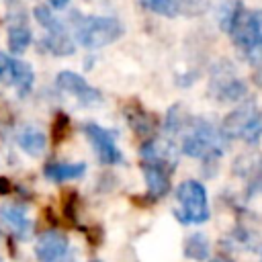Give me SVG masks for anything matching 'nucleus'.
Returning a JSON list of instances; mask_svg holds the SVG:
<instances>
[{
	"label": "nucleus",
	"instance_id": "22",
	"mask_svg": "<svg viewBox=\"0 0 262 262\" xmlns=\"http://www.w3.org/2000/svg\"><path fill=\"white\" fill-rule=\"evenodd\" d=\"M250 192H262V160L256 164V170L250 180Z\"/></svg>",
	"mask_w": 262,
	"mask_h": 262
},
{
	"label": "nucleus",
	"instance_id": "21",
	"mask_svg": "<svg viewBox=\"0 0 262 262\" xmlns=\"http://www.w3.org/2000/svg\"><path fill=\"white\" fill-rule=\"evenodd\" d=\"M68 127H70V117L66 113H57L53 123H51V139L55 143H59L68 135Z\"/></svg>",
	"mask_w": 262,
	"mask_h": 262
},
{
	"label": "nucleus",
	"instance_id": "10",
	"mask_svg": "<svg viewBox=\"0 0 262 262\" xmlns=\"http://www.w3.org/2000/svg\"><path fill=\"white\" fill-rule=\"evenodd\" d=\"M125 117H127V123L133 127V131L141 137H149L156 131V117L137 102H131L125 108Z\"/></svg>",
	"mask_w": 262,
	"mask_h": 262
},
{
	"label": "nucleus",
	"instance_id": "13",
	"mask_svg": "<svg viewBox=\"0 0 262 262\" xmlns=\"http://www.w3.org/2000/svg\"><path fill=\"white\" fill-rule=\"evenodd\" d=\"M31 39H33V35H31L29 25L25 23V18H16V20L10 23V27H8V47H10V51L23 53L31 45Z\"/></svg>",
	"mask_w": 262,
	"mask_h": 262
},
{
	"label": "nucleus",
	"instance_id": "16",
	"mask_svg": "<svg viewBox=\"0 0 262 262\" xmlns=\"http://www.w3.org/2000/svg\"><path fill=\"white\" fill-rule=\"evenodd\" d=\"M184 4H186V0H141L143 8H147L156 14L168 16V18L178 16L184 10Z\"/></svg>",
	"mask_w": 262,
	"mask_h": 262
},
{
	"label": "nucleus",
	"instance_id": "25",
	"mask_svg": "<svg viewBox=\"0 0 262 262\" xmlns=\"http://www.w3.org/2000/svg\"><path fill=\"white\" fill-rule=\"evenodd\" d=\"M92 262H98V260H92Z\"/></svg>",
	"mask_w": 262,
	"mask_h": 262
},
{
	"label": "nucleus",
	"instance_id": "23",
	"mask_svg": "<svg viewBox=\"0 0 262 262\" xmlns=\"http://www.w3.org/2000/svg\"><path fill=\"white\" fill-rule=\"evenodd\" d=\"M49 2H51V6H53V8H66L70 0H49Z\"/></svg>",
	"mask_w": 262,
	"mask_h": 262
},
{
	"label": "nucleus",
	"instance_id": "12",
	"mask_svg": "<svg viewBox=\"0 0 262 262\" xmlns=\"http://www.w3.org/2000/svg\"><path fill=\"white\" fill-rule=\"evenodd\" d=\"M16 141H18L20 149H23L25 154L33 156V158L41 156V154L45 151V147H47V137H45V133H41L39 129H33V127L23 129V131L18 133Z\"/></svg>",
	"mask_w": 262,
	"mask_h": 262
},
{
	"label": "nucleus",
	"instance_id": "11",
	"mask_svg": "<svg viewBox=\"0 0 262 262\" xmlns=\"http://www.w3.org/2000/svg\"><path fill=\"white\" fill-rule=\"evenodd\" d=\"M86 172V164L78 162V164H61V162H51L45 166L43 174L47 180L53 182H63V180H76L80 176H84Z\"/></svg>",
	"mask_w": 262,
	"mask_h": 262
},
{
	"label": "nucleus",
	"instance_id": "5",
	"mask_svg": "<svg viewBox=\"0 0 262 262\" xmlns=\"http://www.w3.org/2000/svg\"><path fill=\"white\" fill-rule=\"evenodd\" d=\"M0 82L8 84V86H14L18 90V94L25 96L33 88L35 74H33V70L27 61L14 59V57L0 51Z\"/></svg>",
	"mask_w": 262,
	"mask_h": 262
},
{
	"label": "nucleus",
	"instance_id": "3",
	"mask_svg": "<svg viewBox=\"0 0 262 262\" xmlns=\"http://www.w3.org/2000/svg\"><path fill=\"white\" fill-rule=\"evenodd\" d=\"M227 137L217 131L209 121L205 119H194L188 133L182 139V151L190 158H201V160H213L223 151Z\"/></svg>",
	"mask_w": 262,
	"mask_h": 262
},
{
	"label": "nucleus",
	"instance_id": "24",
	"mask_svg": "<svg viewBox=\"0 0 262 262\" xmlns=\"http://www.w3.org/2000/svg\"><path fill=\"white\" fill-rule=\"evenodd\" d=\"M211 262H231L229 258H225V256H219V258H213Z\"/></svg>",
	"mask_w": 262,
	"mask_h": 262
},
{
	"label": "nucleus",
	"instance_id": "19",
	"mask_svg": "<svg viewBox=\"0 0 262 262\" xmlns=\"http://www.w3.org/2000/svg\"><path fill=\"white\" fill-rule=\"evenodd\" d=\"M237 137H242L246 143H258L260 141V137H262V113L258 108L244 123V127H242Z\"/></svg>",
	"mask_w": 262,
	"mask_h": 262
},
{
	"label": "nucleus",
	"instance_id": "4",
	"mask_svg": "<svg viewBox=\"0 0 262 262\" xmlns=\"http://www.w3.org/2000/svg\"><path fill=\"white\" fill-rule=\"evenodd\" d=\"M180 211L176 213L182 223H205L209 219L207 190L199 180H184L176 188Z\"/></svg>",
	"mask_w": 262,
	"mask_h": 262
},
{
	"label": "nucleus",
	"instance_id": "17",
	"mask_svg": "<svg viewBox=\"0 0 262 262\" xmlns=\"http://www.w3.org/2000/svg\"><path fill=\"white\" fill-rule=\"evenodd\" d=\"M43 47H45L49 53H53V55H72V53H74V43H72V39H70L68 33L45 35Z\"/></svg>",
	"mask_w": 262,
	"mask_h": 262
},
{
	"label": "nucleus",
	"instance_id": "1",
	"mask_svg": "<svg viewBox=\"0 0 262 262\" xmlns=\"http://www.w3.org/2000/svg\"><path fill=\"white\" fill-rule=\"evenodd\" d=\"M221 27L250 63L262 61V10H248L242 2H233L223 10Z\"/></svg>",
	"mask_w": 262,
	"mask_h": 262
},
{
	"label": "nucleus",
	"instance_id": "26",
	"mask_svg": "<svg viewBox=\"0 0 262 262\" xmlns=\"http://www.w3.org/2000/svg\"><path fill=\"white\" fill-rule=\"evenodd\" d=\"M260 262H262V260H260Z\"/></svg>",
	"mask_w": 262,
	"mask_h": 262
},
{
	"label": "nucleus",
	"instance_id": "15",
	"mask_svg": "<svg viewBox=\"0 0 262 262\" xmlns=\"http://www.w3.org/2000/svg\"><path fill=\"white\" fill-rule=\"evenodd\" d=\"M215 86H217L215 94L219 100H239L246 94V84L233 76L221 78V82H215Z\"/></svg>",
	"mask_w": 262,
	"mask_h": 262
},
{
	"label": "nucleus",
	"instance_id": "18",
	"mask_svg": "<svg viewBox=\"0 0 262 262\" xmlns=\"http://www.w3.org/2000/svg\"><path fill=\"white\" fill-rule=\"evenodd\" d=\"M33 16H35V20L47 31V35H59V33H66V27L61 25V20H59L57 16H53V14L49 12L47 6H37V8L33 10Z\"/></svg>",
	"mask_w": 262,
	"mask_h": 262
},
{
	"label": "nucleus",
	"instance_id": "7",
	"mask_svg": "<svg viewBox=\"0 0 262 262\" xmlns=\"http://www.w3.org/2000/svg\"><path fill=\"white\" fill-rule=\"evenodd\" d=\"M55 82H57V88H61L63 92L76 96L78 102L84 104V106H92V104H98L100 102V92L94 86H90L76 72H59Z\"/></svg>",
	"mask_w": 262,
	"mask_h": 262
},
{
	"label": "nucleus",
	"instance_id": "6",
	"mask_svg": "<svg viewBox=\"0 0 262 262\" xmlns=\"http://www.w3.org/2000/svg\"><path fill=\"white\" fill-rule=\"evenodd\" d=\"M84 133H86L88 141L92 143V147H94V151H96V156H98V160L102 164L111 166V164H121L123 162V154L117 147L115 137H113V133L108 129H104V127H100L96 123H86L84 125Z\"/></svg>",
	"mask_w": 262,
	"mask_h": 262
},
{
	"label": "nucleus",
	"instance_id": "9",
	"mask_svg": "<svg viewBox=\"0 0 262 262\" xmlns=\"http://www.w3.org/2000/svg\"><path fill=\"white\" fill-rule=\"evenodd\" d=\"M143 176L147 184V192L151 199H160L170 190V172L172 168L158 162H143Z\"/></svg>",
	"mask_w": 262,
	"mask_h": 262
},
{
	"label": "nucleus",
	"instance_id": "2",
	"mask_svg": "<svg viewBox=\"0 0 262 262\" xmlns=\"http://www.w3.org/2000/svg\"><path fill=\"white\" fill-rule=\"evenodd\" d=\"M76 41L86 49H100L123 35V25L113 16H74Z\"/></svg>",
	"mask_w": 262,
	"mask_h": 262
},
{
	"label": "nucleus",
	"instance_id": "14",
	"mask_svg": "<svg viewBox=\"0 0 262 262\" xmlns=\"http://www.w3.org/2000/svg\"><path fill=\"white\" fill-rule=\"evenodd\" d=\"M0 219L16 235H25L29 231V219H27V213H25L23 207H16V205H4V207H0Z\"/></svg>",
	"mask_w": 262,
	"mask_h": 262
},
{
	"label": "nucleus",
	"instance_id": "8",
	"mask_svg": "<svg viewBox=\"0 0 262 262\" xmlns=\"http://www.w3.org/2000/svg\"><path fill=\"white\" fill-rule=\"evenodd\" d=\"M66 250H68V237L57 229L43 231L35 244V254L41 262H59L66 256Z\"/></svg>",
	"mask_w": 262,
	"mask_h": 262
},
{
	"label": "nucleus",
	"instance_id": "20",
	"mask_svg": "<svg viewBox=\"0 0 262 262\" xmlns=\"http://www.w3.org/2000/svg\"><path fill=\"white\" fill-rule=\"evenodd\" d=\"M184 254L194 260H205L209 256V239L203 233H194L184 244Z\"/></svg>",
	"mask_w": 262,
	"mask_h": 262
}]
</instances>
